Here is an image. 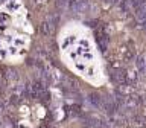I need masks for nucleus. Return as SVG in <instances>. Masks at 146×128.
I'll return each instance as SVG.
<instances>
[{
  "instance_id": "1",
  "label": "nucleus",
  "mask_w": 146,
  "mask_h": 128,
  "mask_svg": "<svg viewBox=\"0 0 146 128\" xmlns=\"http://www.w3.org/2000/svg\"><path fill=\"white\" fill-rule=\"evenodd\" d=\"M31 35L27 9L21 0H0V58L23 55Z\"/></svg>"
},
{
  "instance_id": "2",
  "label": "nucleus",
  "mask_w": 146,
  "mask_h": 128,
  "mask_svg": "<svg viewBox=\"0 0 146 128\" xmlns=\"http://www.w3.org/2000/svg\"><path fill=\"white\" fill-rule=\"evenodd\" d=\"M59 46L82 75H96L98 70L94 66V46L90 40L88 31L82 25L68 23L59 35Z\"/></svg>"
}]
</instances>
